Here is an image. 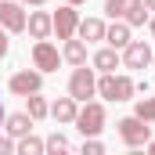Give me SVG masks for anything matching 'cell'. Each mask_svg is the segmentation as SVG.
Returning <instances> with one entry per match:
<instances>
[{"instance_id": "1", "label": "cell", "mask_w": 155, "mask_h": 155, "mask_svg": "<svg viewBox=\"0 0 155 155\" xmlns=\"http://www.w3.org/2000/svg\"><path fill=\"white\" fill-rule=\"evenodd\" d=\"M105 105H97V101H87L83 108L76 112V130L83 134V141L87 137H97L101 130H105Z\"/></svg>"}, {"instance_id": "34", "label": "cell", "mask_w": 155, "mask_h": 155, "mask_svg": "<svg viewBox=\"0 0 155 155\" xmlns=\"http://www.w3.org/2000/svg\"><path fill=\"white\" fill-rule=\"evenodd\" d=\"M0 4H4V0H0Z\"/></svg>"}, {"instance_id": "27", "label": "cell", "mask_w": 155, "mask_h": 155, "mask_svg": "<svg viewBox=\"0 0 155 155\" xmlns=\"http://www.w3.org/2000/svg\"><path fill=\"white\" fill-rule=\"evenodd\" d=\"M65 4H69V7H79V4H87V0H65Z\"/></svg>"}, {"instance_id": "9", "label": "cell", "mask_w": 155, "mask_h": 155, "mask_svg": "<svg viewBox=\"0 0 155 155\" xmlns=\"http://www.w3.org/2000/svg\"><path fill=\"white\" fill-rule=\"evenodd\" d=\"M119 58H123L126 69H144V65H152V47L144 40H130V47H123Z\"/></svg>"}, {"instance_id": "5", "label": "cell", "mask_w": 155, "mask_h": 155, "mask_svg": "<svg viewBox=\"0 0 155 155\" xmlns=\"http://www.w3.org/2000/svg\"><path fill=\"white\" fill-rule=\"evenodd\" d=\"M116 126H119V137H123L130 148H141V144H148V141H152V126H148V123H141L137 116L119 119Z\"/></svg>"}, {"instance_id": "4", "label": "cell", "mask_w": 155, "mask_h": 155, "mask_svg": "<svg viewBox=\"0 0 155 155\" xmlns=\"http://www.w3.org/2000/svg\"><path fill=\"white\" fill-rule=\"evenodd\" d=\"M94 94H97V79H94V72H90L87 65H79L76 72H72V79H69V97L87 105Z\"/></svg>"}, {"instance_id": "28", "label": "cell", "mask_w": 155, "mask_h": 155, "mask_svg": "<svg viewBox=\"0 0 155 155\" xmlns=\"http://www.w3.org/2000/svg\"><path fill=\"white\" fill-rule=\"evenodd\" d=\"M148 29H152V36H155V18H148Z\"/></svg>"}, {"instance_id": "20", "label": "cell", "mask_w": 155, "mask_h": 155, "mask_svg": "<svg viewBox=\"0 0 155 155\" xmlns=\"http://www.w3.org/2000/svg\"><path fill=\"white\" fill-rule=\"evenodd\" d=\"M134 116L141 119V123H155V97H137Z\"/></svg>"}, {"instance_id": "14", "label": "cell", "mask_w": 155, "mask_h": 155, "mask_svg": "<svg viewBox=\"0 0 155 155\" xmlns=\"http://www.w3.org/2000/svg\"><path fill=\"white\" fill-rule=\"evenodd\" d=\"M76 112H79V101H72V97H58L51 105V116L58 123H76Z\"/></svg>"}, {"instance_id": "23", "label": "cell", "mask_w": 155, "mask_h": 155, "mask_svg": "<svg viewBox=\"0 0 155 155\" xmlns=\"http://www.w3.org/2000/svg\"><path fill=\"white\" fill-rule=\"evenodd\" d=\"M0 155H15V141L7 134H0Z\"/></svg>"}, {"instance_id": "12", "label": "cell", "mask_w": 155, "mask_h": 155, "mask_svg": "<svg viewBox=\"0 0 155 155\" xmlns=\"http://www.w3.org/2000/svg\"><path fill=\"white\" fill-rule=\"evenodd\" d=\"M4 123H7L4 130H7V137H11V141H22V137H29V134H33V119H29V112H15V116L4 119Z\"/></svg>"}, {"instance_id": "2", "label": "cell", "mask_w": 155, "mask_h": 155, "mask_svg": "<svg viewBox=\"0 0 155 155\" xmlns=\"http://www.w3.org/2000/svg\"><path fill=\"white\" fill-rule=\"evenodd\" d=\"M134 90H137V83H134L130 76H116V72H108V76L97 79V94H101L105 101H130Z\"/></svg>"}, {"instance_id": "26", "label": "cell", "mask_w": 155, "mask_h": 155, "mask_svg": "<svg viewBox=\"0 0 155 155\" xmlns=\"http://www.w3.org/2000/svg\"><path fill=\"white\" fill-rule=\"evenodd\" d=\"M144 4V11H155V0H141Z\"/></svg>"}, {"instance_id": "8", "label": "cell", "mask_w": 155, "mask_h": 155, "mask_svg": "<svg viewBox=\"0 0 155 155\" xmlns=\"http://www.w3.org/2000/svg\"><path fill=\"white\" fill-rule=\"evenodd\" d=\"M0 29L4 33H25V11H22V4H15V0L0 4Z\"/></svg>"}, {"instance_id": "19", "label": "cell", "mask_w": 155, "mask_h": 155, "mask_svg": "<svg viewBox=\"0 0 155 155\" xmlns=\"http://www.w3.org/2000/svg\"><path fill=\"white\" fill-rule=\"evenodd\" d=\"M25 101H29V108H25V112H29V119H33V123H36V119H43V116H51V105H47V97L33 94V97H25Z\"/></svg>"}, {"instance_id": "17", "label": "cell", "mask_w": 155, "mask_h": 155, "mask_svg": "<svg viewBox=\"0 0 155 155\" xmlns=\"http://www.w3.org/2000/svg\"><path fill=\"white\" fill-rule=\"evenodd\" d=\"M61 58L69 61V65H87V43L83 40H65V51H61Z\"/></svg>"}, {"instance_id": "21", "label": "cell", "mask_w": 155, "mask_h": 155, "mask_svg": "<svg viewBox=\"0 0 155 155\" xmlns=\"http://www.w3.org/2000/svg\"><path fill=\"white\" fill-rule=\"evenodd\" d=\"M43 148H47V152H69V137L54 130V134H51V137L43 141Z\"/></svg>"}, {"instance_id": "22", "label": "cell", "mask_w": 155, "mask_h": 155, "mask_svg": "<svg viewBox=\"0 0 155 155\" xmlns=\"http://www.w3.org/2000/svg\"><path fill=\"white\" fill-rule=\"evenodd\" d=\"M79 155H105V144H101L97 137H87L83 148H79Z\"/></svg>"}, {"instance_id": "29", "label": "cell", "mask_w": 155, "mask_h": 155, "mask_svg": "<svg viewBox=\"0 0 155 155\" xmlns=\"http://www.w3.org/2000/svg\"><path fill=\"white\" fill-rule=\"evenodd\" d=\"M148 155H155V141H148Z\"/></svg>"}, {"instance_id": "15", "label": "cell", "mask_w": 155, "mask_h": 155, "mask_svg": "<svg viewBox=\"0 0 155 155\" xmlns=\"http://www.w3.org/2000/svg\"><path fill=\"white\" fill-rule=\"evenodd\" d=\"M105 40H108V47H112V51L130 47V25H126V22H112V25L105 29Z\"/></svg>"}, {"instance_id": "11", "label": "cell", "mask_w": 155, "mask_h": 155, "mask_svg": "<svg viewBox=\"0 0 155 155\" xmlns=\"http://www.w3.org/2000/svg\"><path fill=\"white\" fill-rule=\"evenodd\" d=\"M25 29H29V36L40 43V40H47L51 33H54V22H51V15H47V11H33V15L25 18Z\"/></svg>"}, {"instance_id": "32", "label": "cell", "mask_w": 155, "mask_h": 155, "mask_svg": "<svg viewBox=\"0 0 155 155\" xmlns=\"http://www.w3.org/2000/svg\"><path fill=\"white\" fill-rule=\"evenodd\" d=\"M126 155H141V152H126Z\"/></svg>"}, {"instance_id": "30", "label": "cell", "mask_w": 155, "mask_h": 155, "mask_svg": "<svg viewBox=\"0 0 155 155\" xmlns=\"http://www.w3.org/2000/svg\"><path fill=\"white\" fill-rule=\"evenodd\" d=\"M51 155H72V152H51Z\"/></svg>"}, {"instance_id": "31", "label": "cell", "mask_w": 155, "mask_h": 155, "mask_svg": "<svg viewBox=\"0 0 155 155\" xmlns=\"http://www.w3.org/2000/svg\"><path fill=\"white\" fill-rule=\"evenodd\" d=\"M0 123H4V105H0Z\"/></svg>"}, {"instance_id": "18", "label": "cell", "mask_w": 155, "mask_h": 155, "mask_svg": "<svg viewBox=\"0 0 155 155\" xmlns=\"http://www.w3.org/2000/svg\"><path fill=\"white\" fill-rule=\"evenodd\" d=\"M47 148H43V137H22V141H15V155H43Z\"/></svg>"}, {"instance_id": "10", "label": "cell", "mask_w": 155, "mask_h": 155, "mask_svg": "<svg viewBox=\"0 0 155 155\" xmlns=\"http://www.w3.org/2000/svg\"><path fill=\"white\" fill-rule=\"evenodd\" d=\"M58 61H61V54H58V47H54V43L40 40L36 47H33V65H36V72H54V69H58Z\"/></svg>"}, {"instance_id": "7", "label": "cell", "mask_w": 155, "mask_h": 155, "mask_svg": "<svg viewBox=\"0 0 155 155\" xmlns=\"http://www.w3.org/2000/svg\"><path fill=\"white\" fill-rule=\"evenodd\" d=\"M51 22H54V33H58V40H72L76 36V29H79V15H76V7H58L54 15H51Z\"/></svg>"}, {"instance_id": "33", "label": "cell", "mask_w": 155, "mask_h": 155, "mask_svg": "<svg viewBox=\"0 0 155 155\" xmlns=\"http://www.w3.org/2000/svg\"><path fill=\"white\" fill-rule=\"evenodd\" d=\"M152 61H155V51H152Z\"/></svg>"}, {"instance_id": "25", "label": "cell", "mask_w": 155, "mask_h": 155, "mask_svg": "<svg viewBox=\"0 0 155 155\" xmlns=\"http://www.w3.org/2000/svg\"><path fill=\"white\" fill-rule=\"evenodd\" d=\"M15 4H33V7H40V4H47V0H15Z\"/></svg>"}, {"instance_id": "3", "label": "cell", "mask_w": 155, "mask_h": 155, "mask_svg": "<svg viewBox=\"0 0 155 155\" xmlns=\"http://www.w3.org/2000/svg\"><path fill=\"white\" fill-rule=\"evenodd\" d=\"M105 11H108V18L126 22V25H144V22H148V11H144L141 0H108Z\"/></svg>"}, {"instance_id": "16", "label": "cell", "mask_w": 155, "mask_h": 155, "mask_svg": "<svg viewBox=\"0 0 155 155\" xmlns=\"http://www.w3.org/2000/svg\"><path fill=\"white\" fill-rule=\"evenodd\" d=\"M119 61H123V58H119V51H112V47H101V51L94 54V69H101L105 76H108V72H116Z\"/></svg>"}, {"instance_id": "13", "label": "cell", "mask_w": 155, "mask_h": 155, "mask_svg": "<svg viewBox=\"0 0 155 155\" xmlns=\"http://www.w3.org/2000/svg\"><path fill=\"white\" fill-rule=\"evenodd\" d=\"M105 29H108V25H105V22H101V18H79V40H87V43H94V40H105Z\"/></svg>"}, {"instance_id": "24", "label": "cell", "mask_w": 155, "mask_h": 155, "mask_svg": "<svg viewBox=\"0 0 155 155\" xmlns=\"http://www.w3.org/2000/svg\"><path fill=\"white\" fill-rule=\"evenodd\" d=\"M7 47H11V43H7V33L0 29V58H7Z\"/></svg>"}, {"instance_id": "6", "label": "cell", "mask_w": 155, "mask_h": 155, "mask_svg": "<svg viewBox=\"0 0 155 155\" xmlns=\"http://www.w3.org/2000/svg\"><path fill=\"white\" fill-rule=\"evenodd\" d=\"M11 94H18V97H33V94H40V87H43V72H36V69H22V72H15L11 76Z\"/></svg>"}]
</instances>
